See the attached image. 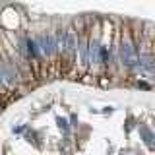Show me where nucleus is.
<instances>
[{"mask_svg": "<svg viewBox=\"0 0 155 155\" xmlns=\"http://www.w3.org/2000/svg\"><path fill=\"white\" fill-rule=\"evenodd\" d=\"M27 49H29V54H31V56H35V58H37L39 52H41V51H39V47H37V43L31 41V39L27 41Z\"/></svg>", "mask_w": 155, "mask_h": 155, "instance_id": "6", "label": "nucleus"}, {"mask_svg": "<svg viewBox=\"0 0 155 155\" xmlns=\"http://www.w3.org/2000/svg\"><path fill=\"white\" fill-rule=\"evenodd\" d=\"M138 68H140L141 72H146V74H151V70H153V62H151V56H147V54L140 56V60H138Z\"/></svg>", "mask_w": 155, "mask_h": 155, "instance_id": "4", "label": "nucleus"}, {"mask_svg": "<svg viewBox=\"0 0 155 155\" xmlns=\"http://www.w3.org/2000/svg\"><path fill=\"white\" fill-rule=\"evenodd\" d=\"M37 47L43 54H52V52H54V37H52V35H43V37H39Z\"/></svg>", "mask_w": 155, "mask_h": 155, "instance_id": "1", "label": "nucleus"}, {"mask_svg": "<svg viewBox=\"0 0 155 155\" xmlns=\"http://www.w3.org/2000/svg\"><path fill=\"white\" fill-rule=\"evenodd\" d=\"M87 62H99V43H91L87 47Z\"/></svg>", "mask_w": 155, "mask_h": 155, "instance_id": "5", "label": "nucleus"}, {"mask_svg": "<svg viewBox=\"0 0 155 155\" xmlns=\"http://www.w3.org/2000/svg\"><path fill=\"white\" fill-rule=\"evenodd\" d=\"M120 56H122V62L126 66H134V62H136V52H134V47H132L130 43H124L122 47H120Z\"/></svg>", "mask_w": 155, "mask_h": 155, "instance_id": "2", "label": "nucleus"}, {"mask_svg": "<svg viewBox=\"0 0 155 155\" xmlns=\"http://www.w3.org/2000/svg\"><path fill=\"white\" fill-rule=\"evenodd\" d=\"M62 49H64L66 52H74L76 49H78V41H76V35L72 29H68V31L64 33V45H62Z\"/></svg>", "mask_w": 155, "mask_h": 155, "instance_id": "3", "label": "nucleus"}, {"mask_svg": "<svg viewBox=\"0 0 155 155\" xmlns=\"http://www.w3.org/2000/svg\"><path fill=\"white\" fill-rule=\"evenodd\" d=\"M56 122H58V126H60L64 132H68V122H66L64 118H56Z\"/></svg>", "mask_w": 155, "mask_h": 155, "instance_id": "9", "label": "nucleus"}, {"mask_svg": "<svg viewBox=\"0 0 155 155\" xmlns=\"http://www.w3.org/2000/svg\"><path fill=\"white\" fill-rule=\"evenodd\" d=\"M80 54H81V62H84V64H87V45H85V43H80Z\"/></svg>", "mask_w": 155, "mask_h": 155, "instance_id": "7", "label": "nucleus"}, {"mask_svg": "<svg viewBox=\"0 0 155 155\" xmlns=\"http://www.w3.org/2000/svg\"><path fill=\"white\" fill-rule=\"evenodd\" d=\"M141 134H144V138H146V144L151 147V146H153V144H151V138H153V136H151V132L147 130V128H141Z\"/></svg>", "mask_w": 155, "mask_h": 155, "instance_id": "8", "label": "nucleus"}]
</instances>
